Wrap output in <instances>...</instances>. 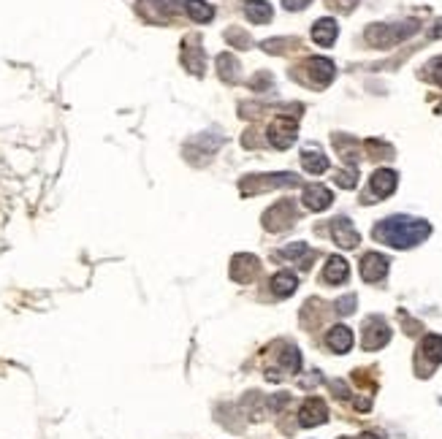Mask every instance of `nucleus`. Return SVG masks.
<instances>
[{"instance_id": "7", "label": "nucleus", "mask_w": 442, "mask_h": 439, "mask_svg": "<svg viewBox=\"0 0 442 439\" xmlns=\"http://www.w3.org/2000/svg\"><path fill=\"white\" fill-rule=\"evenodd\" d=\"M397 174L391 171V169H380V171H375L372 179H369V193H366V201H369V195H375L372 201H377V198H386V195H391L394 190H397Z\"/></svg>"}, {"instance_id": "2", "label": "nucleus", "mask_w": 442, "mask_h": 439, "mask_svg": "<svg viewBox=\"0 0 442 439\" xmlns=\"http://www.w3.org/2000/svg\"><path fill=\"white\" fill-rule=\"evenodd\" d=\"M410 33H415V25H410L407 22V28H388V25H372L369 30H366V41L372 46H380V49H386V46H394L399 44L401 39H407Z\"/></svg>"}, {"instance_id": "22", "label": "nucleus", "mask_w": 442, "mask_h": 439, "mask_svg": "<svg viewBox=\"0 0 442 439\" xmlns=\"http://www.w3.org/2000/svg\"><path fill=\"white\" fill-rule=\"evenodd\" d=\"M282 3H285V8H288V11H302V8H307V6H310L312 0H282Z\"/></svg>"}, {"instance_id": "1", "label": "nucleus", "mask_w": 442, "mask_h": 439, "mask_svg": "<svg viewBox=\"0 0 442 439\" xmlns=\"http://www.w3.org/2000/svg\"><path fill=\"white\" fill-rule=\"evenodd\" d=\"M432 233V225L426 220L418 217H404V215H397V217H386L383 222L375 225V239L394 247V250H407V247H415L421 244L426 236Z\"/></svg>"}, {"instance_id": "27", "label": "nucleus", "mask_w": 442, "mask_h": 439, "mask_svg": "<svg viewBox=\"0 0 442 439\" xmlns=\"http://www.w3.org/2000/svg\"><path fill=\"white\" fill-rule=\"evenodd\" d=\"M358 439H380V437H377V434H361Z\"/></svg>"}, {"instance_id": "3", "label": "nucleus", "mask_w": 442, "mask_h": 439, "mask_svg": "<svg viewBox=\"0 0 442 439\" xmlns=\"http://www.w3.org/2000/svg\"><path fill=\"white\" fill-rule=\"evenodd\" d=\"M388 339H391V328L386 325V320L383 317H369L366 323H364V347L366 350H380L383 345H388Z\"/></svg>"}, {"instance_id": "24", "label": "nucleus", "mask_w": 442, "mask_h": 439, "mask_svg": "<svg viewBox=\"0 0 442 439\" xmlns=\"http://www.w3.org/2000/svg\"><path fill=\"white\" fill-rule=\"evenodd\" d=\"M334 8H339V11H353L355 0H328Z\"/></svg>"}, {"instance_id": "4", "label": "nucleus", "mask_w": 442, "mask_h": 439, "mask_svg": "<svg viewBox=\"0 0 442 439\" xmlns=\"http://www.w3.org/2000/svg\"><path fill=\"white\" fill-rule=\"evenodd\" d=\"M302 68H304V74H307V82L315 85V87H326V85L334 79V74H337L334 63L326 60V57H310Z\"/></svg>"}, {"instance_id": "5", "label": "nucleus", "mask_w": 442, "mask_h": 439, "mask_svg": "<svg viewBox=\"0 0 442 439\" xmlns=\"http://www.w3.org/2000/svg\"><path fill=\"white\" fill-rule=\"evenodd\" d=\"M269 141L280 149H288L293 141H296V120L291 117H277L269 128Z\"/></svg>"}, {"instance_id": "8", "label": "nucleus", "mask_w": 442, "mask_h": 439, "mask_svg": "<svg viewBox=\"0 0 442 439\" xmlns=\"http://www.w3.org/2000/svg\"><path fill=\"white\" fill-rule=\"evenodd\" d=\"M388 258L386 255H380V253H366L364 258H361V277H364V282H380L386 274H388Z\"/></svg>"}, {"instance_id": "6", "label": "nucleus", "mask_w": 442, "mask_h": 439, "mask_svg": "<svg viewBox=\"0 0 442 439\" xmlns=\"http://www.w3.org/2000/svg\"><path fill=\"white\" fill-rule=\"evenodd\" d=\"M326 420H328V407H326L323 398H307V401L302 404V409H299V423H302L304 429L320 426V423H326Z\"/></svg>"}, {"instance_id": "17", "label": "nucleus", "mask_w": 442, "mask_h": 439, "mask_svg": "<svg viewBox=\"0 0 442 439\" xmlns=\"http://www.w3.org/2000/svg\"><path fill=\"white\" fill-rule=\"evenodd\" d=\"M185 8H187L193 22H209L215 17V8L209 3H204V0H185Z\"/></svg>"}, {"instance_id": "11", "label": "nucleus", "mask_w": 442, "mask_h": 439, "mask_svg": "<svg viewBox=\"0 0 442 439\" xmlns=\"http://www.w3.org/2000/svg\"><path fill=\"white\" fill-rule=\"evenodd\" d=\"M326 345L334 352H348L353 347V331L348 325H334L328 334H326Z\"/></svg>"}, {"instance_id": "21", "label": "nucleus", "mask_w": 442, "mask_h": 439, "mask_svg": "<svg viewBox=\"0 0 442 439\" xmlns=\"http://www.w3.org/2000/svg\"><path fill=\"white\" fill-rule=\"evenodd\" d=\"M304 250H307V244H304V242H299V244H291V247H285V250H282V258H299Z\"/></svg>"}, {"instance_id": "20", "label": "nucleus", "mask_w": 442, "mask_h": 439, "mask_svg": "<svg viewBox=\"0 0 442 439\" xmlns=\"http://www.w3.org/2000/svg\"><path fill=\"white\" fill-rule=\"evenodd\" d=\"M355 182H358V179H355V171H342V174L337 176V184H339V187H348V190L355 187Z\"/></svg>"}, {"instance_id": "19", "label": "nucleus", "mask_w": 442, "mask_h": 439, "mask_svg": "<svg viewBox=\"0 0 442 439\" xmlns=\"http://www.w3.org/2000/svg\"><path fill=\"white\" fill-rule=\"evenodd\" d=\"M282 363H285L288 372H299V366H302V355H299V350L288 347V350L282 352Z\"/></svg>"}, {"instance_id": "13", "label": "nucleus", "mask_w": 442, "mask_h": 439, "mask_svg": "<svg viewBox=\"0 0 442 439\" xmlns=\"http://www.w3.org/2000/svg\"><path fill=\"white\" fill-rule=\"evenodd\" d=\"M337 33H339V28L334 19H317L312 28V41L317 46H331L337 41Z\"/></svg>"}, {"instance_id": "14", "label": "nucleus", "mask_w": 442, "mask_h": 439, "mask_svg": "<svg viewBox=\"0 0 442 439\" xmlns=\"http://www.w3.org/2000/svg\"><path fill=\"white\" fill-rule=\"evenodd\" d=\"M296 288H299V279H296L291 271H280V274H274V279H271V290H274V296H280V299L291 296Z\"/></svg>"}, {"instance_id": "12", "label": "nucleus", "mask_w": 442, "mask_h": 439, "mask_svg": "<svg viewBox=\"0 0 442 439\" xmlns=\"http://www.w3.org/2000/svg\"><path fill=\"white\" fill-rule=\"evenodd\" d=\"M348 274H350V266L345 258H339V255H334V258H328V264L323 268V282H328V285H339V282H345L348 279Z\"/></svg>"}, {"instance_id": "9", "label": "nucleus", "mask_w": 442, "mask_h": 439, "mask_svg": "<svg viewBox=\"0 0 442 439\" xmlns=\"http://www.w3.org/2000/svg\"><path fill=\"white\" fill-rule=\"evenodd\" d=\"M331 236H334V242H337L339 247H345V250H353V247H358V242H361L358 231H355L353 222L348 217H337L331 222Z\"/></svg>"}, {"instance_id": "15", "label": "nucleus", "mask_w": 442, "mask_h": 439, "mask_svg": "<svg viewBox=\"0 0 442 439\" xmlns=\"http://www.w3.org/2000/svg\"><path fill=\"white\" fill-rule=\"evenodd\" d=\"M421 355L432 363V366H437V363H442V336H437V334H429L423 342H421Z\"/></svg>"}, {"instance_id": "18", "label": "nucleus", "mask_w": 442, "mask_h": 439, "mask_svg": "<svg viewBox=\"0 0 442 439\" xmlns=\"http://www.w3.org/2000/svg\"><path fill=\"white\" fill-rule=\"evenodd\" d=\"M302 166H304V171H310V174H323V171L328 169V158H326L323 152L307 149V152L302 155Z\"/></svg>"}, {"instance_id": "26", "label": "nucleus", "mask_w": 442, "mask_h": 439, "mask_svg": "<svg viewBox=\"0 0 442 439\" xmlns=\"http://www.w3.org/2000/svg\"><path fill=\"white\" fill-rule=\"evenodd\" d=\"M432 36H434V39H442V19L432 28Z\"/></svg>"}, {"instance_id": "23", "label": "nucleus", "mask_w": 442, "mask_h": 439, "mask_svg": "<svg viewBox=\"0 0 442 439\" xmlns=\"http://www.w3.org/2000/svg\"><path fill=\"white\" fill-rule=\"evenodd\" d=\"M429 68H432V79H434V82H437V85L442 87V57H440V60H434Z\"/></svg>"}, {"instance_id": "10", "label": "nucleus", "mask_w": 442, "mask_h": 439, "mask_svg": "<svg viewBox=\"0 0 442 439\" xmlns=\"http://www.w3.org/2000/svg\"><path fill=\"white\" fill-rule=\"evenodd\" d=\"M331 201H334V195H331V190H328V187H323V184H310V187L304 190V206L312 209V212H323V209H328V206H331Z\"/></svg>"}, {"instance_id": "16", "label": "nucleus", "mask_w": 442, "mask_h": 439, "mask_svg": "<svg viewBox=\"0 0 442 439\" xmlns=\"http://www.w3.org/2000/svg\"><path fill=\"white\" fill-rule=\"evenodd\" d=\"M247 19H253V25H266L269 19H271V3H266V0H250L247 3Z\"/></svg>"}, {"instance_id": "25", "label": "nucleus", "mask_w": 442, "mask_h": 439, "mask_svg": "<svg viewBox=\"0 0 442 439\" xmlns=\"http://www.w3.org/2000/svg\"><path fill=\"white\" fill-rule=\"evenodd\" d=\"M353 304H355V299H353V296H348V299L339 304V309H342L345 314H350V312H353Z\"/></svg>"}]
</instances>
